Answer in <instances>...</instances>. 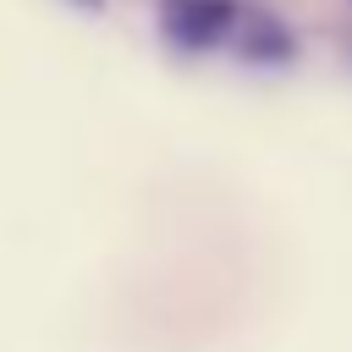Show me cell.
<instances>
[{"mask_svg": "<svg viewBox=\"0 0 352 352\" xmlns=\"http://www.w3.org/2000/svg\"><path fill=\"white\" fill-rule=\"evenodd\" d=\"M242 22L236 0H160V28L176 50H214Z\"/></svg>", "mask_w": 352, "mask_h": 352, "instance_id": "obj_1", "label": "cell"}, {"mask_svg": "<svg viewBox=\"0 0 352 352\" xmlns=\"http://www.w3.org/2000/svg\"><path fill=\"white\" fill-rule=\"evenodd\" d=\"M236 55L253 60V66H286L297 55V38L286 33V22H275L264 11H242V22H236Z\"/></svg>", "mask_w": 352, "mask_h": 352, "instance_id": "obj_2", "label": "cell"}, {"mask_svg": "<svg viewBox=\"0 0 352 352\" xmlns=\"http://www.w3.org/2000/svg\"><path fill=\"white\" fill-rule=\"evenodd\" d=\"M72 6H77V11H94V16L104 11V0H72Z\"/></svg>", "mask_w": 352, "mask_h": 352, "instance_id": "obj_3", "label": "cell"}]
</instances>
